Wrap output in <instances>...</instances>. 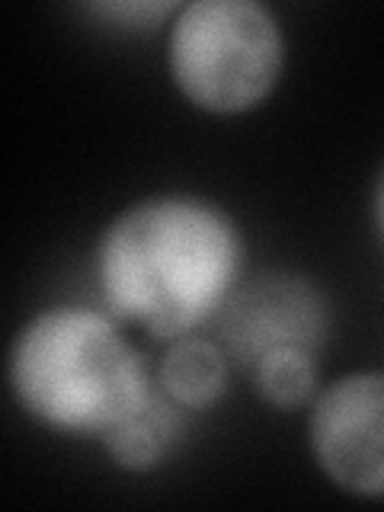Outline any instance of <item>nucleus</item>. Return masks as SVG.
Masks as SVG:
<instances>
[{
  "label": "nucleus",
  "instance_id": "9d476101",
  "mask_svg": "<svg viewBox=\"0 0 384 512\" xmlns=\"http://www.w3.org/2000/svg\"><path fill=\"white\" fill-rule=\"evenodd\" d=\"M372 218H375V231H378L381 244H384V170H381L375 192H372Z\"/></svg>",
  "mask_w": 384,
  "mask_h": 512
},
{
  "label": "nucleus",
  "instance_id": "f03ea898",
  "mask_svg": "<svg viewBox=\"0 0 384 512\" xmlns=\"http://www.w3.org/2000/svg\"><path fill=\"white\" fill-rule=\"evenodd\" d=\"M10 391L32 420L71 436H106L144 407L157 384L112 317L52 308L16 333Z\"/></svg>",
  "mask_w": 384,
  "mask_h": 512
},
{
  "label": "nucleus",
  "instance_id": "39448f33",
  "mask_svg": "<svg viewBox=\"0 0 384 512\" xmlns=\"http://www.w3.org/2000/svg\"><path fill=\"white\" fill-rule=\"evenodd\" d=\"M218 330L228 359L250 372L256 359L279 346L320 352L327 340V308L311 282L285 272H266L247 285H237L218 314Z\"/></svg>",
  "mask_w": 384,
  "mask_h": 512
},
{
  "label": "nucleus",
  "instance_id": "423d86ee",
  "mask_svg": "<svg viewBox=\"0 0 384 512\" xmlns=\"http://www.w3.org/2000/svg\"><path fill=\"white\" fill-rule=\"evenodd\" d=\"M157 388L183 410L215 407L228 391V352L205 336H176L157 365Z\"/></svg>",
  "mask_w": 384,
  "mask_h": 512
},
{
  "label": "nucleus",
  "instance_id": "7ed1b4c3",
  "mask_svg": "<svg viewBox=\"0 0 384 512\" xmlns=\"http://www.w3.org/2000/svg\"><path fill=\"white\" fill-rule=\"evenodd\" d=\"M167 64L186 100L240 116L276 90L285 68V36L269 7L256 0H192L176 10Z\"/></svg>",
  "mask_w": 384,
  "mask_h": 512
},
{
  "label": "nucleus",
  "instance_id": "6e6552de",
  "mask_svg": "<svg viewBox=\"0 0 384 512\" xmlns=\"http://www.w3.org/2000/svg\"><path fill=\"white\" fill-rule=\"evenodd\" d=\"M250 378L266 404L279 410H298L317 394V352L304 346L269 349L250 365Z\"/></svg>",
  "mask_w": 384,
  "mask_h": 512
},
{
  "label": "nucleus",
  "instance_id": "f257e3e1",
  "mask_svg": "<svg viewBox=\"0 0 384 512\" xmlns=\"http://www.w3.org/2000/svg\"><path fill=\"white\" fill-rule=\"evenodd\" d=\"M237 221L199 196H151L109 221L96 282L119 320L176 340L221 314L244 272Z\"/></svg>",
  "mask_w": 384,
  "mask_h": 512
},
{
  "label": "nucleus",
  "instance_id": "0eeeda50",
  "mask_svg": "<svg viewBox=\"0 0 384 512\" xmlns=\"http://www.w3.org/2000/svg\"><path fill=\"white\" fill-rule=\"evenodd\" d=\"M180 410L183 407H176L164 391L154 388L138 413H132L125 423H119L116 429H109L103 436L109 458L116 461L122 471H132V474L160 468V464L167 461V455L173 452V445L180 442V432H183Z\"/></svg>",
  "mask_w": 384,
  "mask_h": 512
},
{
  "label": "nucleus",
  "instance_id": "20e7f679",
  "mask_svg": "<svg viewBox=\"0 0 384 512\" xmlns=\"http://www.w3.org/2000/svg\"><path fill=\"white\" fill-rule=\"evenodd\" d=\"M308 442L336 487L384 500V375L352 372L327 384L311 404Z\"/></svg>",
  "mask_w": 384,
  "mask_h": 512
},
{
  "label": "nucleus",
  "instance_id": "1a4fd4ad",
  "mask_svg": "<svg viewBox=\"0 0 384 512\" xmlns=\"http://www.w3.org/2000/svg\"><path fill=\"white\" fill-rule=\"evenodd\" d=\"M93 13H103V16H122L128 23H138V20H157V16H167L173 10H180L176 4H93Z\"/></svg>",
  "mask_w": 384,
  "mask_h": 512
}]
</instances>
